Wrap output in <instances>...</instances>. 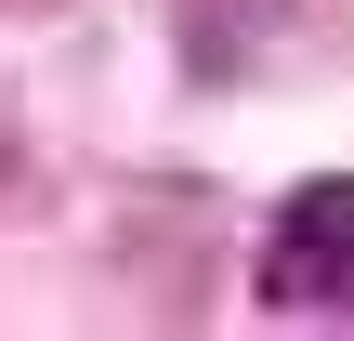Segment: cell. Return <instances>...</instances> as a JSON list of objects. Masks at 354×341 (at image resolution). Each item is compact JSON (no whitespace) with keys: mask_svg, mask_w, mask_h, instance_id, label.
<instances>
[{"mask_svg":"<svg viewBox=\"0 0 354 341\" xmlns=\"http://www.w3.org/2000/svg\"><path fill=\"white\" fill-rule=\"evenodd\" d=\"M250 289H263V315H354V171H315L276 197Z\"/></svg>","mask_w":354,"mask_h":341,"instance_id":"1","label":"cell"}]
</instances>
